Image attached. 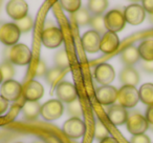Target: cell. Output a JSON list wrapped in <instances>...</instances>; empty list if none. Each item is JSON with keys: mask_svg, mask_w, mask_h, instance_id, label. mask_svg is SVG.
Instances as JSON below:
<instances>
[{"mask_svg": "<svg viewBox=\"0 0 153 143\" xmlns=\"http://www.w3.org/2000/svg\"><path fill=\"white\" fill-rule=\"evenodd\" d=\"M32 58L33 55L30 47L25 44H22V43H18V44L14 45L10 51V62L16 64V65H27L32 61Z\"/></svg>", "mask_w": 153, "mask_h": 143, "instance_id": "6da1fadb", "label": "cell"}, {"mask_svg": "<svg viewBox=\"0 0 153 143\" xmlns=\"http://www.w3.org/2000/svg\"><path fill=\"white\" fill-rule=\"evenodd\" d=\"M117 101H119V104L124 109H132L140 101L138 90L135 86L123 85L119 90Z\"/></svg>", "mask_w": 153, "mask_h": 143, "instance_id": "7a4b0ae2", "label": "cell"}, {"mask_svg": "<svg viewBox=\"0 0 153 143\" xmlns=\"http://www.w3.org/2000/svg\"><path fill=\"white\" fill-rule=\"evenodd\" d=\"M63 111L64 106L61 101H59L58 99H51L41 105L40 115L43 117V119L47 121H53V120L59 119L63 114Z\"/></svg>", "mask_w": 153, "mask_h": 143, "instance_id": "3957f363", "label": "cell"}, {"mask_svg": "<svg viewBox=\"0 0 153 143\" xmlns=\"http://www.w3.org/2000/svg\"><path fill=\"white\" fill-rule=\"evenodd\" d=\"M104 21L106 30L115 34L117 32H121L126 24L124 14L119 10H111L110 12H108L104 16Z\"/></svg>", "mask_w": 153, "mask_h": 143, "instance_id": "277c9868", "label": "cell"}, {"mask_svg": "<svg viewBox=\"0 0 153 143\" xmlns=\"http://www.w3.org/2000/svg\"><path fill=\"white\" fill-rule=\"evenodd\" d=\"M41 42L47 49H56L63 42V33L55 26L45 28L41 34Z\"/></svg>", "mask_w": 153, "mask_h": 143, "instance_id": "5b68a950", "label": "cell"}, {"mask_svg": "<svg viewBox=\"0 0 153 143\" xmlns=\"http://www.w3.org/2000/svg\"><path fill=\"white\" fill-rule=\"evenodd\" d=\"M21 32L15 23H4L0 26V42L7 45H16L20 38Z\"/></svg>", "mask_w": 153, "mask_h": 143, "instance_id": "8992f818", "label": "cell"}, {"mask_svg": "<svg viewBox=\"0 0 153 143\" xmlns=\"http://www.w3.org/2000/svg\"><path fill=\"white\" fill-rule=\"evenodd\" d=\"M86 125L80 118L72 117L63 124V133L70 139H79L85 134Z\"/></svg>", "mask_w": 153, "mask_h": 143, "instance_id": "52a82bcc", "label": "cell"}, {"mask_svg": "<svg viewBox=\"0 0 153 143\" xmlns=\"http://www.w3.org/2000/svg\"><path fill=\"white\" fill-rule=\"evenodd\" d=\"M126 125H127L128 132L132 134V136L145 134V132L149 127V123L146 118L138 113H133L129 115Z\"/></svg>", "mask_w": 153, "mask_h": 143, "instance_id": "ba28073f", "label": "cell"}, {"mask_svg": "<svg viewBox=\"0 0 153 143\" xmlns=\"http://www.w3.org/2000/svg\"><path fill=\"white\" fill-rule=\"evenodd\" d=\"M123 14L125 17V21L131 25H138V24L143 23L146 18V12L143 9L142 5L137 4V3L130 4L127 7H125Z\"/></svg>", "mask_w": 153, "mask_h": 143, "instance_id": "9c48e42d", "label": "cell"}, {"mask_svg": "<svg viewBox=\"0 0 153 143\" xmlns=\"http://www.w3.org/2000/svg\"><path fill=\"white\" fill-rule=\"evenodd\" d=\"M22 95V85L15 80L4 81L0 88V96H2L7 101H16Z\"/></svg>", "mask_w": 153, "mask_h": 143, "instance_id": "30bf717a", "label": "cell"}, {"mask_svg": "<svg viewBox=\"0 0 153 143\" xmlns=\"http://www.w3.org/2000/svg\"><path fill=\"white\" fill-rule=\"evenodd\" d=\"M94 78L102 85H110L115 78L114 68L108 63L98 64L94 68Z\"/></svg>", "mask_w": 153, "mask_h": 143, "instance_id": "8fae6325", "label": "cell"}, {"mask_svg": "<svg viewBox=\"0 0 153 143\" xmlns=\"http://www.w3.org/2000/svg\"><path fill=\"white\" fill-rule=\"evenodd\" d=\"M57 97L58 100L61 102L65 103H71L78 99V95H76V90L72 83L68 81H62L58 84L57 86Z\"/></svg>", "mask_w": 153, "mask_h": 143, "instance_id": "7c38bea8", "label": "cell"}, {"mask_svg": "<svg viewBox=\"0 0 153 143\" xmlns=\"http://www.w3.org/2000/svg\"><path fill=\"white\" fill-rule=\"evenodd\" d=\"M22 95L26 101H39L44 95V88L40 82L30 80L22 86Z\"/></svg>", "mask_w": 153, "mask_h": 143, "instance_id": "4fadbf2b", "label": "cell"}, {"mask_svg": "<svg viewBox=\"0 0 153 143\" xmlns=\"http://www.w3.org/2000/svg\"><path fill=\"white\" fill-rule=\"evenodd\" d=\"M117 94H119V90H117L114 86L102 85L97 90L96 98L101 104L110 105L117 100Z\"/></svg>", "mask_w": 153, "mask_h": 143, "instance_id": "5bb4252c", "label": "cell"}, {"mask_svg": "<svg viewBox=\"0 0 153 143\" xmlns=\"http://www.w3.org/2000/svg\"><path fill=\"white\" fill-rule=\"evenodd\" d=\"M28 5L23 0H12L7 5V13L12 19L20 20L27 16Z\"/></svg>", "mask_w": 153, "mask_h": 143, "instance_id": "9a60e30c", "label": "cell"}, {"mask_svg": "<svg viewBox=\"0 0 153 143\" xmlns=\"http://www.w3.org/2000/svg\"><path fill=\"white\" fill-rule=\"evenodd\" d=\"M82 45L88 53H97L100 51L101 36L94 31H87L81 38Z\"/></svg>", "mask_w": 153, "mask_h": 143, "instance_id": "2e32d148", "label": "cell"}, {"mask_svg": "<svg viewBox=\"0 0 153 143\" xmlns=\"http://www.w3.org/2000/svg\"><path fill=\"white\" fill-rule=\"evenodd\" d=\"M120 39L115 33L107 32L104 33L103 37L101 38L100 43V51H102L104 54H111L119 47Z\"/></svg>", "mask_w": 153, "mask_h": 143, "instance_id": "e0dca14e", "label": "cell"}, {"mask_svg": "<svg viewBox=\"0 0 153 143\" xmlns=\"http://www.w3.org/2000/svg\"><path fill=\"white\" fill-rule=\"evenodd\" d=\"M107 117L113 125H123L127 122L129 114H128L127 109H124L123 106H121L120 104H115L108 109Z\"/></svg>", "mask_w": 153, "mask_h": 143, "instance_id": "ac0fdd59", "label": "cell"}, {"mask_svg": "<svg viewBox=\"0 0 153 143\" xmlns=\"http://www.w3.org/2000/svg\"><path fill=\"white\" fill-rule=\"evenodd\" d=\"M120 79L124 85L135 86L140 82V75H138L137 70H134L133 67L126 66L122 70Z\"/></svg>", "mask_w": 153, "mask_h": 143, "instance_id": "d6986e66", "label": "cell"}, {"mask_svg": "<svg viewBox=\"0 0 153 143\" xmlns=\"http://www.w3.org/2000/svg\"><path fill=\"white\" fill-rule=\"evenodd\" d=\"M41 104L38 101H26L22 106V113L25 119L35 120L40 115Z\"/></svg>", "mask_w": 153, "mask_h": 143, "instance_id": "ffe728a7", "label": "cell"}, {"mask_svg": "<svg viewBox=\"0 0 153 143\" xmlns=\"http://www.w3.org/2000/svg\"><path fill=\"white\" fill-rule=\"evenodd\" d=\"M121 58L124 63L127 64V66H130L132 64L136 63L140 58V53H138V49L133 46V45H129V46H127L126 49H124L122 51Z\"/></svg>", "mask_w": 153, "mask_h": 143, "instance_id": "44dd1931", "label": "cell"}, {"mask_svg": "<svg viewBox=\"0 0 153 143\" xmlns=\"http://www.w3.org/2000/svg\"><path fill=\"white\" fill-rule=\"evenodd\" d=\"M137 49L142 59L145 61H153V39L143 41Z\"/></svg>", "mask_w": 153, "mask_h": 143, "instance_id": "7402d4cb", "label": "cell"}, {"mask_svg": "<svg viewBox=\"0 0 153 143\" xmlns=\"http://www.w3.org/2000/svg\"><path fill=\"white\" fill-rule=\"evenodd\" d=\"M140 100L144 104L152 105L153 104V83H145L138 90Z\"/></svg>", "mask_w": 153, "mask_h": 143, "instance_id": "603a6c76", "label": "cell"}, {"mask_svg": "<svg viewBox=\"0 0 153 143\" xmlns=\"http://www.w3.org/2000/svg\"><path fill=\"white\" fill-rule=\"evenodd\" d=\"M108 7V1L106 0H90L88 2V9L94 16L102 15Z\"/></svg>", "mask_w": 153, "mask_h": 143, "instance_id": "cb8c5ba5", "label": "cell"}, {"mask_svg": "<svg viewBox=\"0 0 153 143\" xmlns=\"http://www.w3.org/2000/svg\"><path fill=\"white\" fill-rule=\"evenodd\" d=\"M55 64L56 67L62 70H65L69 66V58H68L66 49H60L55 55Z\"/></svg>", "mask_w": 153, "mask_h": 143, "instance_id": "d4e9b609", "label": "cell"}, {"mask_svg": "<svg viewBox=\"0 0 153 143\" xmlns=\"http://www.w3.org/2000/svg\"><path fill=\"white\" fill-rule=\"evenodd\" d=\"M74 18L76 24H79V25H87L90 23V20H91V16L86 9H80L76 13L74 14Z\"/></svg>", "mask_w": 153, "mask_h": 143, "instance_id": "484cf974", "label": "cell"}, {"mask_svg": "<svg viewBox=\"0 0 153 143\" xmlns=\"http://www.w3.org/2000/svg\"><path fill=\"white\" fill-rule=\"evenodd\" d=\"M63 72L64 70H60V68H58V67H53V68H51V70H47V73L45 76H46L47 82L51 84V88H53V86L58 83L60 78L63 76Z\"/></svg>", "mask_w": 153, "mask_h": 143, "instance_id": "4316f807", "label": "cell"}, {"mask_svg": "<svg viewBox=\"0 0 153 143\" xmlns=\"http://www.w3.org/2000/svg\"><path fill=\"white\" fill-rule=\"evenodd\" d=\"M60 4L68 13L74 14L81 9V1L80 0H61Z\"/></svg>", "mask_w": 153, "mask_h": 143, "instance_id": "83f0119b", "label": "cell"}, {"mask_svg": "<svg viewBox=\"0 0 153 143\" xmlns=\"http://www.w3.org/2000/svg\"><path fill=\"white\" fill-rule=\"evenodd\" d=\"M90 25L92 28V31L97 33H102L105 32L106 28H105V21H104V17L102 15H98V16H94V17H91V20H90Z\"/></svg>", "mask_w": 153, "mask_h": 143, "instance_id": "f1b7e54d", "label": "cell"}, {"mask_svg": "<svg viewBox=\"0 0 153 143\" xmlns=\"http://www.w3.org/2000/svg\"><path fill=\"white\" fill-rule=\"evenodd\" d=\"M0 72L2 74L3 82L7 81V80H12V78L15 75V70H14L13 65L11 62H4L0 65Z\"/></svg>", "mask_w": 153, "mask_h": 143, "instance_id": "f546056e", "label": "cell"}, {"mask_svg": "<svg viewBox=\"0 0 153 143\" xmlns=\"http://www.w3.org/2000/svg\"><path fill=\"white\" fill-rule=\"evenodd\" d=\"M15 24L18 26V28H19L21 33H27V32H30V31L33 28L34 22H33L32 17L27 15L26 17L22 18V19L17 20Z\"/></svg>", "mask_w": 153, "mask_h": 143, "instance_id": "4dcf8cb0", "label": "cell"}, {"mask_svg": "<svg viewBox=\"0 0 153 143\" xmlns=\"http://www.w3.org/2000/svg\"><path fill=\"white\" fill-rule=\"evenodd\" d=\"M94 137L98 140H104L105 138L109 137V132L106 128V126L101 121H98L96 123V128H94Z\"/></svg>", "mask_w": 153, "mask_h": 143, "instance_id": "1f68e13d", "label": "cell"}, {"mask_svg": "<svg viewBox=\"0 0 153 143\" xmlns=\"http://www.w3.org/2000/svg\"><path fill=\"white\" fill-rule=\"evenodd\" d=\"M68 112H69L74 117H76V118H79V116L82 115V113H83V112H82V106L79 101H78V99H76V101H74V102L69 103Z\"/></svg>", "mask_w": 153, "mask_h": 143, "instance_id": "d6a6232c", "label": "cell"}, {"mask_svg": "<svg viewBox=\"0 0 153 143\" xmlns=\"http://www.w3.org/2000/svg\"><path fill=\"white\" fill-rule=\"evenodd\" d=\"M130 143H151L150 138L147 135H136V136H132L130 139Z\"/></svg>", "mask_w": 153, "mask_h": 143, "instance_id": "836d02e7", "label": "cell"}, {"mask_svg": "<svg viewBox=\"0 0 153 143\" xmlns=\"http://www.w3.org/2000/svg\"><path fill=\"white\" fill-rule=\"evenodd\" d=\"M47 73V67H46V64H45L44 61L40 60L37 64V67H36V74L35 75L40 77V76H43V75H46Z\"/></svg>", "mask_w": 153, "mask_h": 143, "instance_id": "e575fe53", "label": "cell"}, {"mask_svg": "<svg viewBox=\"0 0 153 143\" xmlns=\"http://www.w3.org/2000/svg\"><path fill=\"white\" fill-rule=\"evenodd\" d=\"M142 7L145 12H148L149 14H151V16L153 15V0H144Z\"/></svg>", "mask_w": 153, "mask_h": 143, "instance_id": "d590c367", "label": "cell"}, {"mask_svg": "<svg viewBox=\"0 0 153 143\" xmlns=\"http://www.w3.org/2000/svg\"><path fill=\"white\" fill-rule=\"evenodd\" d=\"M146 120L148 121L149 124L153 126V104L152 105H149L148 109L146 112Z\"/></svg>", "mask_w": 153, "mask_h": 143, "instance_id": "8d00e7d4", "label": "cell"}, {"mask_svg": "<svg viewBox=\"0 0 153 143\" xmlns=\"http://www.w3.org/2000/svg\"><path fill=\"white\" fill-rule=\"evenodd\" d=\"M9 106V101H7L2 96H0V116L4 114V112L7 109Z\"/></svg>", "mask_w": 153, "mask_h": 143, "instance_id": "74e56055", "label": "cell"}, {"mask_svg": "<svg viewBox=\"0 0 153 143\" xmlns=\"http://www.w3.org/2000/svg\"><path fill=\"white\" fill-rule=\"evenodd\" d=\"M143 68L148 73H153V61H145L143 64Z\"/></svg>", "mask_w": 153, "mask_h": 143, "instance_id": "f35d334b", "label": "cell"}, {"mask_svg": "<svg viewBox=\"0 0 153 143\" xmlns=\"http://www.w3.org/2000/svg\"><path fill=\"white\" fill-rule=\"evenodd\" d=\"M100 143H120L119 141L117 140L115 138H113V137H107V138H105L104 140H102Z\"/></svg>", "mask_w": 153, "mask_h": 143, "instance_id": "ab89813d", "label": "cell"}, {"mask_svg": "<svg viewBox=\"0 0 153 143\" xmlns=\"http://www.w3.org/2000/svg\"><path fill=\"white\" fill-rule=\"evenodd\" d=\"M3 81V77H2V74H1V72H0V84H1V82Z\"/></svg>", "mask_w": 153, "mask_h": 143, "instance_id": "60d3db41", "label": "cell"}, {"mask_svg": "<svg viewBox=\"0 0 153 143\" xmlns=\"http://www.w3.org/2000/svg\"><path fill=\"white\" fill-rule=\"evenodd\" d=\"M151 21H153V15L151 16Z\"/></svg>", "mask_w": 153, "mask_h": 143, "instance_id": "b9f144b4", "label": "cell"}]
</instances>
